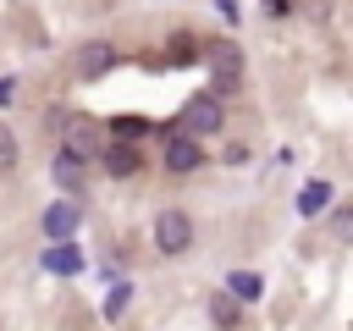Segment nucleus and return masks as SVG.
Segmentation results:
<instances>
[{
  "label": "nucleus",
  "instance_id": "1",
  "mask_svg": "<svg viewBox=\"0 0 353 331\" xmlns=\"http://www.w3.org/2000/svg\"><path fill=\"white\" fill-rule=\"evenodd\" d=\"M188 243H193V221L182 210H160L154 215V248L160 254H182Z\"/></svg>",
  "mask_w": 353,
  "mask_h": 331
},
{
  "label": "nucleus",
  "instance_id": "2",
  "mask_svg": "<svg viewBox=\"0 0 353 331\" xmlns=\"http://www.w3.org/2000/svg\"><path fill=\"white\" fill-rule=\"evenodd\" d=\"M182 127L188 132H221V94H193L182 105Z\"/></svg>",
  "mask_w": 353,
  "mask_h": 331
},
{
  "label": "nucleus",
  "instance_id": "3",
  "mask_svg": "<svg viewBox=\"0 0 353 331\" xmlns=\"http://www.w3.org/2000/svg\"><path fill=\"white\" fill-rule=\"evenodd\" d=\"M94 149H99L94 127H88V121H66V160H77V166H83V154H94Z\"/></svg>",
  "mask_w": 353,
  "mask_h": 331
},
{
  "label": "nucleus",
  "instance_id": "4",
  "mask_svg": "<svg viewBox=\"0 0 353 331\" xmlns=\"http://www.w3.org/2000/svg\"><path fill=\"white\" fill-rule=\"evenodd\" d=\"M44 232H50L55 243H66V237L77 232V204H50V210H44Z\"/></svg>",
  "mask_w": 353,
  "mask_h": 331
},
{
  "label": "nucleus",
  "instance_id": "5",
  "mask_svg": "<svg viewBox=\"0 0 353 331\" xmlns=\"http://www.w3.org/2000/svg\"><path fill=\"white\" fill-rule=\"evenodd\" d=\"M110 61H116V50L94 39V44H83V55H77V72H83V77H99V72H105Z\"/></svg>",
  "mask_w": 353,
  "mask_h": 331
},
{
  "label": "nucleus",
  "instance_id": "6",
  "mask_svg": "<svg viewBox=\"0 0 353 331\" xmlns=\"http://www.w3.org/2000/svg\"><path fill=\"white\" fill-rule=\"evenodd\" d=\"M165 166H171V171H193V166H199V143H193V138H171V143H165Z\"/></svg>",
  "mask_w": 353,
  "mask_h": 331
},
{
  "label": "nucleus",
  "instance_id": "7",
  "mask_svg": "<svg viewBox=\"0 0 353 331\" xmlns=\"http://www.w3.org/2000/svg\"><path fill=\"white\" fill-rule=\"evenodd\" d=\"M210 320H215L221 331H232V325L243 320V309H237V298H232V292H215V298H210Z\"/></svg>",
  "mask_w": 353,
  "mask_h": 331
},
{
  "label": "nucleus",
  "instance_id": "8",
  "mask_svg": "<svg viewBox=\"0 0 353 331\" xmlns=\"http://www.w3.org/2000/svg\"><path fill=\"white\" fill-rule=\"evenodd\" d=\"M105 166H110L116 177H127V171H138V149H132V143H110V154H105Z\"/></svg>",
  "mask_w": 353,
  "mask_h": 331
},
{
  "label": "nucleus",
  "instance_id": "9",
  "mask_svg": "<svg viewBox=\"0 0 353 331\" xmlns=\"http://www.w3.org/2000/svg\"><path fill=\"white\" fill-rule=\"evenodd\" d=\"M44 270L72 276V270H83V259H77V248H50V254H44Z\"/></svg>",
  "mask_w": 353,
  "mask_h": 331
},
{
  "label": "nucleus",
  "instance_id": "10",
  "mask_svg": "<svg viewBox=\"0 0 353 331\" xmlns=\"http://www.w3.org/2000/svg\"><path fill=\"white\" fill-rule=\"evenodd\" d=\"M325 199H331V182H309V188L298 193V210L314 215V210H325Z\"/></svg>",
  "mask_w": 353,
  "mask_h": 331
},
{
  "label": "nucleus",
  "instance_id": "11",
  "mask_svg": "<svg viewBox=\"0 0 353 331\" xmlns=\"http://www.w3.org/2000/svg\"><path fill=\"white\" fill-rule=\"evenodd\" d=\"M55 177H61V188H72V193L83 188V166H77V160H66V154L55 160Z\"/></svg>",
  "mask_w": 353,
  "mask_h": 331
},
{
  "label": "nucleus",
  "instance_id": "12",
  "mask_svg": "<svg viewBox=\"0 0 353 331\" xmlns=\"http://www.w3.org/2000/svg\"><path fill=\"white\" fill-rule=\"evenodd\" d=\"M226 292H232V298H259V276H254V270H237Z\"/></svg>",
  "mask_w": 353,
  "mask_h": 331
},
{
  "label": "nucleus",
  "instance_id": "13",
  "mask_svg": "<svg viewBox=\"0 0 353 331\" xmlns=\"http://www.w3.org/2000/svg\"><path fill=\"white\" fill-rule=\"evenodd\" d=\"M11 166H17V132L0 127V171H11Z\"/></svg>",
  "mask_w": 353,
  "mask_h": 331
},
{
  "label": "nucleus",
  "instance_id": "14",
  "mask_svg": "<svg viewBox=\"0 0 353 331\" xmlns=\"http://www.w3.org/2000/svg\"><path fill=\"white\" fill-rule=\"evenodd\" d=\"M331 226H336V232H342V237H347V232H353V210H347V204H342V210H336V215H331Z\"/></svg>",
  "mask_w": 353,
  "mask_h": 331
},
{
  "label": "nucleus",
  "instance_id": "15",
  "mask_svg": "<svg viewBox=\"0 0 353 331\" xmlns=\"http://www.w3.org/2000/svg\"><path fill=\"white\" fill-rule=\"evenodd\" d=\"M17 99V77H0V105H11Z\"/></svg>",
  "mask_w": 353,
  "mask_h": 331
}]
</instances>
